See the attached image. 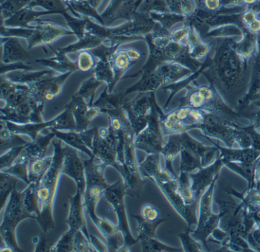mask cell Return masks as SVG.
I'll return each mask as SVG.
<instances>
[{"label": "cell", "mask_w": 260, "mask_h": 252, "mask_svg": "<svg viewBox=\"0 0 260 252\" xmlns=\"http://www.w3.org/2000/svg\"><path fill=\"white\" fill-rule=\"evenodd\" d=\"M159 155H147L139 162L141 174L156 184L176 212L188 223V228L197 225L196 210L185 205L179 191V179L176 173L161 168Z\"/></svg>", "instance_id": "cell-1"}, {"label": "cell", "mask_w": 260, "mask_h": 252, "mask_svg": "<svg viewBox=\"0 0 260 252\" xmlns=\"http://www.w3.org/2000/svg\"><path fill=\"white\" fill-rule=\"evenodd\" d=\"M53 145L54 162L41 181L37 190L40 208V215L38 217L37 221L45 234L51 232L55 228L54 203L60 177L63 174V159L66 152V147H62L60 141H54Z\"/></svg>", "instance_id": "cell-2"}, {"label": "cell", "mask_w": 260, "mask_h": 252, "mask_svg": "<svg viewBox=\"0 0 260 252\" xmlns=\"http://www.w3.org/2000/svg\"><path fill=\"white\" fill-rule=\"evenodd\" d=\"M218 49L210 77L223 90L238 92L244 84L246 63L237 54L234 44H223Z\"/></svg>", "instance_id": "cell-3"}, {"label": "cell", "mask_w": 260, "mask_h": 252, "mask_svg": "<svg viewBox=\"0 0 260 252\" xmlns=\"http://www.w3.org/2000/svg\"><path fill=\"white\" fill-rule=\"evenodd\" d=\"M27 218L37 220L38 217L27 210L25 205V192H19L14 188L5 206L0 226L1 248L0 251H22L16 240V230L18 225Z\"/></svg>", "instance_id": "cell-4"}, {"label": "cell", "mask_w": 260, "mask_h": 252, "mask_svg": "<svg viewBox=\"0 0 260 252\" xmlns=\"http://www.w3.org/2000/svg\"><path fill=\"white\" fill-rule=\"evenodd\" d=\"M86 172V189L83 194L85 211L94 224L96 225L100 217L95 213L97 203L104 196L105 191L109 186L105 179V169L107 167L89 158L83 161Z\"/></svg>", "instance_id": "cell-5"}, {"label": "cell", "mask_w": 260, "mask_h": 252, "mask_svg": "<svg viewBox=\"0 0 260 252\" xmlns=\"http://www.w3.org/2000/svg\"><path fill=\"white\" fill-rule=\"evenodd\" d=\"M125 195H127V188L122 179H120L113 185H109L104 194L106 201L112 206V209L116 213L118 227L124 237V245L121 246L118 251H131V246L139 241L138 238H134L129 226L124 204Z\"/></svg>", "instance_id": "cell-6"}, {"label": "cell", "mask_w": 260, "mask_h": 252, "mask_svg": "<svg viewBox=\"0 0 260 252\" xmlns=\"http://www.w3.org/2000/svg\"><path fill=\"white\" fill-rule=\"evenodd\" d=\"M214 144L219 149V156L223 161V165L243 176L249 183L248 188H250L253 182L255 165L260 158L259 150L254 148H224L217 143Z\"/></svg>", "instance_id": "cell-7"}, {"label": "cell", "mask_w": 260, "mask_h": 252, "mask_svg": "<svg viewBox=\"0 0 260 252\" xmlns=\"http://www.w3.org/2000/svg\"><path fill=\"white\" fill-rule=\"evenodd\" d=\"M182 148L181 150L180 172L191 174L209 163L215 156V147H205L191 138L187 133L181 134Z\"/></svg>", "instance_id": "cell-8"}, {"label": "cell", "mask_w": 260, "mask_h": 252, "mask_svg": "<svg viewBox=\"0 0 260 252\" xmlns=\"http://www.w3.org/2000/svg\"><path fill=\"white\" fill-rule=\"evenodd\" d=\"M92 152L95 161L106 167H113L122 177L124 171L118 162L117 138L113 129L112 131L105 128L99 130L98 136L94 137Z\"/></svg>", "instance_id": "cell-9"}, {"label": "cell", "mask_w": 260, "mask_h": 252, "mask_svg": "<svg viewBox=\"0 0 260 252\" xmlns=\"http://www.w3.org/2000/svg\"><path fill=\"white\" fill-rule=\"evenodd\" d=\"M217 181L213 182L205 191L200 199V210L197 223V229L192 232V236L201 242H206V240L218 228L220 217L211 211V201L213 192Z\"/></svg>", "instance_id": "cell-10"}, {"label": "cell", "mask_w": 260, "mask_h": 252, "mask_svg": "<svg viewBox=\"0 0 260 252\" xmlns=\"http://www.w3.org/2000/svg\"><path fill=\"white\" fill-rule=\"evenodd\" d=\"M223 165V161L219 156L214 163L189 174L191 189L198 200H200L202 194L208 189V187L217 181V176Z\"/></svg>", "instance_id": "cell-11"}, {"label": "cell", "mask_w": 260, "mask_h": 252, "mask_svg": "<svg viewBox=\"0 0 260 252\" xmlns=\"http://www.w3.org/2000/svg\"><path fill=\"white\" fill-rule=\"evenodd\" d=\"M63 174L74 179L77 185V189L84 194L86 189V172L85 165L77 154V150L70 147H66L64 159H63Z\"/></svg>", "instance_id": "cell-12"}, {"label": "cell", "mask_w": 260, "mask_h": 252, "mask_svg": "<svg viewBox=\"0 0 260 252\" xmlns=\"http://www.w3.org/2000/svg\"><path fill=\"white\" fill-rule=\"evenodd\" d=\"M70 208L68 220L66 223L69 226V229L77 232L82 231L89 239V232L85 217L84 205H83V194L80 190L77 189L75 195L69 197Z\"/></svg>", "instance_id": "cell-13"}, {"label": "cell", "mask_w": 260, "mask_h": 252, "mask_svg": "<svg viewBox=\"0 0 260 252\" xmlns=\"http://www.w3.org/2000/svg\"><path fill=\"white\" fill-rule=\"evenodd\" d=\"M137 150H142L147 155L161 154L164 144L162 137L157 126L150 124L135 140Z\"/></svg>", "instance_id": "cell-14"}, {"label": "cell", "mask_w": 260, "mask_h": 252, "mask_svg": "<svg viewBox=\"0 0 260 252\" xmlns=\"http://www.w3.org/2000/svg\"><path fill=\"white\" fill-rule=\"evenodd\" d=\"M54 134L57 135L59 139L64 141L70 147L82 152L89 158L94 157L92 152L94 138L92 133H64L54 132Z\"/></svg>", "instance_id": "cell-15"}, {"label": "cell", "mask_w": 260, "mask_h": 252, "mask_svg": "<svg viewBox=\"0 0 260 252\" xmlns=\"http://www.w3.org/2000/svg\"><path fill=\"white\" fill-rule=\"evenodd\" d=\"M53 136L54 135H49L26 144L16 162L30 163L33 159L43 157Z\"/></svg>", "instance_id": "cell-16"}, {"label": "cell", "mask_w": 260, "mask_h": 252, "mask_svg": "<svg viewBox=\"0 0 260 252\" xmlns=\"http://www.w3.org/2000/svg\"><path fill=\"white\" fill-rule=\"evenodd\" d=\"M54 162V155L47 157L33 159L28 165V176L30 183H36L39 187L42 179Z\"/></svg>", "instance_id": "cell-17"}, {"label": "cell", "mask_w": 260, "mask_h": 252, "mask_svg": "<svg viewBox=\"0 0 260 252\" xmlns=\"http://www.w3.org/2000/svg\"><path fill=\"white\" fill-rule=\"evenodd\" d=\"M182 138L181 134L171 135L168 142L162 147L161 154L165 159V168L171 172L175 173L173 170V162L182 150Z\"/></svg>", "instance_id": "cell-18"}, {"label": "cell", "mask_w": 260, "mask_h": 252, "mask_svg": "<svg viewBox=\"0 0 260 252\" xmlns=\"http://www.w3.org/2000/svg\"><path fill=\"white\" fill-rule=\"evenodd\" d=\"M186 45L188 47L190 57L194 60L203 58L209 52L211 45L205 44L201 40L197 31L191 28L186 38Z\"/></svg>", "instance_id": "cell-19"}, {"label": "cell", "mask_w": 260, "mask_h": 252, "mask_svg": "<svg viewBox=\"0 0 260 252\" xmlns=\"http://www.w3.org/2000/svg\"><path fill=\"white\" fill-rule=\"evenodd\" d=\"M234 45L237 54L246 63L249 59L256 55L258 50L256 34H251L248 31L247 34H245L243 37V40L240 43L234 44Z\"/></svg>", "instance_id": "cell-20"}, {"label": "cell", "mask_w": 260, "mask_h": 252, "mask_svg": "<svg viewBox=\"0 0 260 252\" xmlns=\"http://www.w3.org/2000/svg\"><path fill=\"white\" fill-rule=\"evenodd\" d=\"M131 215L138 222V238L139 241L141 240L154 238L158 226L166 221L165 219H160L158 221L155 222L149 221L142 217L141 214L140 215L132 214Z\"/></svg>", "instance_id": "cell-21"}, {"label": "cell", "mask_w": 260, "mask_h": 252, "mask_svg": "<svg viewBox=\"0 0 260 252\" xmlns=\"http://www.w3.org/2000/svg\"><path fill=\"white\" fill-rule=\"evenodd\" d=\"M179 179V191L181 196L188 207L196 210L199 200L194 196V192L191 189V181L189 174L186 173L180 172V175L178 177Z\"/></svg>", "instance_id": "cell-22"}, {"label": "cell", "mask_w": 260, "mask_h": 252, "mask_svg": "<svg viewBox=\"0 0 260 252\" xmlns=\"http://www.w3.org/2000/svg\"><path fill=\"white\" fill-rule=\"evenodd\" d=\"M19 179L13 174L0 171V201L1 211L5 207L6 201L8 200L12 191L16 188Z\"/></svg>", "instance_id": "cell-23"}, {"label": "cell", "mask_w": 260, "mask_h": 252, "mask_svg": "<svg viewBox=\"0 0 260 252\" xmlns=\"http://www.w3.org/2000/svg\"><path fill=\"white\" fill-rule=\"evenodd\" d=\"M37 190L38 185L36 183H30L24 192H25V205L27 210L32 215L39 217L40 215V208H39Z\"/></svg>", "instance_id": "cell-24"}, {"label": "cell", "mask_w": 260, "mask_h": 252, "mask_svg": "<svg viewBox=\"0 0 260 252\" xmlns=\"http://www.w3.org/2000/svg\"><path fill=\"white\" fill-rule=\"evenodd\" d=\"M15 134L16 133H13L10 130H4L3 129L1 132V155L4 154L5 151H8L10 149L22 147L28 144L26 141Z\"/></svg>", "instance_id": "cell-25"}, {"label": "cell", "mask_w": 260, "mask_h": 252, "mask_svg": "<svg viewBox=\"0 0 260 252\" xmlns=\"http://www.w3.org/2000/svg\"><path fill=\"white\" fill-rule=\"evenodd\" d=\"M77 232L69 230L65 232L55 244L51 246L50 251L52 252H74V238Z\"/></svg>", "instance_id": "cell-26"}, {"label": "cell", "mask_w": 260, "mask_h": 252, "mask_svg": "<svg viewBox=\"0 0 260 252\" xmlns=\"http://www.w3.org/2000/svg\"><path fill=\"white\" fill-rule=\"evenodd\" d=\"M141 250L144 252L179 251V249L170 247L154 238L141 240Z\"/></svg>", "instance_id": "cell-27"}, {"label": "cell", "mask_w": 260, "mask_h": 252, "mask_svg": "<svg viewBox=\"0 0 260 252\" xmlns=\"http://www.w3.org/2000/svg\"><path fill=\"white\" fill-rule=\"evenodd\" d=\"M28 165H29V163L28 162H15V163L10 168H4L0 171L16 176L19 180L22 181L28 185L30 184Z\"/></svg>", "instance_id": "cell-28"}, {"label": "cell", "mask_w": 260, "mask_h": 252, "mask_svg": "<svg viewBox=\"0 0 260 252\" xmlns=\"http://www.w3.org/2000/svg\"><path fill=\"white\" fill-rule=\"evenodd\" d=\"M24 147H25V146L14 147V148L10 149V150L1 155V157H0V170L11 167L22 153Z\"/></svg>", "instance_id": "cell-29"}, {"label": "cell", "mask_w": 260, "mask_h": 252, "mask_svg": "<svg viewBox=\"0 0 260 252\" xmlns=\"http://www.w3.org/2000/svg\"><path fill=\"white\" fill-rule=\"evenodd\" d=\"M190 233L191 231L188 229L185 232L179 234V238L183 246V250L185 251H202L200 243L192 235H190Z\"/></svg>", "instance_id": "cell-30"}, {"label": "cell", "mask_w": 260, "mask_h": 252, "mask_svg": "<svg viewBox=\"0 0 260 252\" xmlns=\"http://www.w3.org/2000/svg\"><path fill=\"white\" fill-rule=\"evenodd\" d=\"M74 252H92L95 251L91 244L89 238L85 235L82 231H78L74 238Z\"/></svg>", "instance_id": "cell-31"}, {"label": "cell", "mask_w": 260, "mask_h": 252, "mask_svg": "<svg viewBox=\"0 0 260 252\" xmlns=\"http://www.w3.org/2000/svg\"><path fill=\"white\" fill-rule=\"evenodd\" d=\"M141 215L149 221H158L160 220V212L157 208L150 203H146L141 208Z\"/></svg>", "instance_id": "cell-32"}, {"label": "cell", "mask_w": 260, "mask_h": 252, "mask_svg": "<svg viewBox=\"0 0 260 252\" xmlns=\"http://www.w3.org/2000/svg\"><path fill=\"white\" fill-rule=\"evenodd\" d=\"M191 27L188 25H185L182 28L175 31L172 34V39L175 43L182 44L184 40H186L187 36L189 32Z\"/></svg>", "instance_id": "cell-33"}, {"label": "cell", "mask_w": 260, "mask_h": 252, "mask_svg": "<svg viewBox=\"0 0 260 252\" xmlns=\"http://www.w3.org/2000/svg\"><path fill=\"white\" fill-rule=\"evenodd\" d=\"M92 66V59L87 53H83L79 59V66L83 71H87Z\"/></svg>", "instance_id": "cell-34"}, {"label": "cell", "mask_w": 260, "mask_h": 252, "mask_svg": "<svg viewBox=\"0 0 260 252\" xmlns=\"http://www.w3.org/2000/svg\"><path fill=\"white\" fill-rule=\"evenodd\" d=\"M89 241H90L91 244H92L93 248L95 249V251H110L109 247H107V245H106L105 243H103L101 240L99 239L97 237L94 236L93 235H90V236H89Z\"/></svg>", "instance_id": "cell-35"}, {"label": "cell", "mask_w": 260, "mask_h": 252, "mask_svg": "<svg viewBox=\"0 0 260 252\" xmlns=\"http://www.w3.org/2000/svg\"><path fill=\"white\" fill-rule=\"evenodd\" d=\"M196 4L194 0H184L182 3V12L185 16H189L196 10Z\"/></svg>", "instance_id": "cell-36"}, {"label": "cell", "mask_w": 260, "mask_h": 252, "mask_svg": "<svg viewBox=\"0 0 260 252\" xmlns=\"http://www.w3.org/2000/svg\"><path fill=\"white\" fill-rule=\"evenodd\" d=\"M257 13L253 10H246L241 16L242 23L248 26L251 22L257 19Z\"/></svg>", "instance_id": "cell-37"}, {"label": "cell", "mask_w": 260, "mask_h": 252, "mask_svg": "<svg viewBox=\"0 0 260 252\" xmlns=\"http://www.w3.org/2000/svg\"><path fill=\"white\" fill-rule=\"evenodd\" d=\"M203 4L208 11L215 12L221 7L222 0H203Z\"/></svg>", "instance_id": "cell-38"}, {"label": "cell", "mask_w": 260, "mask_h": 252, "mask_svg": "<svg viewBox=\"0 0 260 252\" xmlns=\"http://www.w3.org/2000/svg\"><path fill=\"white\" fill-rule=\"evenodd\" d=\"M49 240L47 239L46 237L39 238L36 243V250L35 251H50L51 246L49 245Z\"/></svg>", "instance_id": "cell-39"}, {"label": "cell", "mask_w": 260, "mask_h": 252, "mask_svg": "<svg viewBox=\"0 0 260 252\" xmlns=\"http://www.w3.org/2000/svg\"><path fill=\"white\" fill-rule=\"evenodd\" d=\"M246 29L251 34H257L260 32V19L257 18L256 19L251 22L248 26H246Z\"/></svg>", "instance_id": "cell-40"}, {"label": "cell", "mask_w": 260, "mask_h": 252, "mask_svg": "<svg viewBox=\"0 0 260 252\" xmlns=\"http://www.w3.org/2000/svg\"><path fill=\"white\" fill-rule=\"evenodd\" d=\"M251 122H252V126L253 128L256 130L258 133H260V112H256V113L252 114L249 116Z\"/></svg>", "instance_id": "cell-41"}, {"label": "cell", "mask_w": 260, "mask_h": 252, "mask_svg": "<svg viewBox=\"0 0 260 252\" xmlns=\"http://www.w3.org/2000/svg\"><path fill=\"white\" fill-rule=\"evenodd\" d=\"M128 57L125 54L119 55L116 58V64L120 69H125L128 66Z\"/></svg>", "instance_id": "cell-42"}, {"label": "cell", "mask_w": 260, "mask_h": 252, "mask_svg": "<svg viewBox=\"0 0 260 252\" xmlns=\"http://www.w3.org/2000/svg\"><path fill=\"white\" fill-rule=\"evenodd\" d=\"M127 57L132 60H138V59H139L140 54L136 51L130 50V51H127Z\"/></svg>", "instance_id": "cell-43"}, {"label": "cell", "mask_w": 260, "mask_h": 252, "mask_svg": "<svg viewBox=\"0 0 260 252\" xmlns=\"http://www.w3.org/2000/svg\"><path fill=\"white\" fill-rule=\"evenodd\" d=\"M257 53H258V63H259L260 64V39L259 38L258 39V50H257Z\"/></svg>", "instance_id": "cell-44"}, {"label": "cell", "mask_w": 260, "mask_h": 252, "mask_svg": "<svg viewBox=\"0 0 260 252\" xmlns=\"http://www.w3.org/2000/svg\"><path fill=\"white\" fill-rule=\"evenodd\" d=\"M69 1H71V0H69Z\"/></svg>", "instance_id": "cell-45"}]
</instances>
